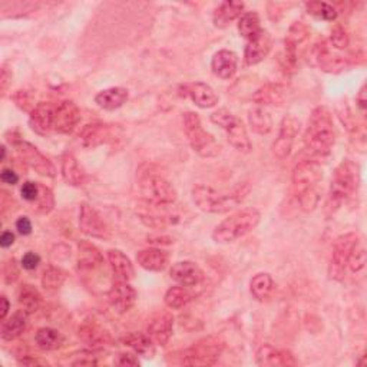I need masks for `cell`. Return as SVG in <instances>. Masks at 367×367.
Wrapping results in <instances>:
<instances>
[{"label": "cell", "instance_id": "9", "mask_svg": "<svg viewBox=\"0 0 367 367\" xmlns=\"http://www.w3.org/2000/svg\"><path fill=\"white\" fill-rule=\"evenodd\" d=\"M139 188L145 201L155 206H173L177 201V191L173 184L158 174H144L139 178Z\"/></svg>", "mask_w": 367, "mask_h": 367}, {"label": "cell", "instance_id": "23", "mask_svg": "<svg viewBox=\"0 0 367 367\" xmlns=\"http://www.w3.org/2000/svg\"><path fill=\"white\" fill-rule=\"evenodd\" d=\"M271 45H273L271 36L268 35V32L263 30L257 37L247 42L246 51H244V61H246L249 66L260 63L270 54Z\"/></svg>", "mask_w": 367, "mask_h": 367}, {"label": "cell", "instance_id": "60", "mask_svg": "<svg viewBox=\"0 0 367 367\" xmlns=\"http://www.w3.org/2000/svg\"><path fill=\"white\" fill-rule=\"evenodd\" d=\"M0 149H2V158H0V161H5L6 159V147L5 145H2V148H0Z\"/></svg>", "mask_w": 367, "mask_h": 367}, {"label": "cell", "instance_id": "25", "mask_svg": "<svg viewBox=\"0 0 367 367\" xmlns=\"http://www.w3.org/2000/svg\"><path fill=\"white\" fill-rule=\"evenodd\" d=\"M211 69L216 76L220 79L228 80L231 79L238 70V56L235 52L228 49L218 51L211 61Z\"/></svg>", "mask_w": 367, "mask_h": 367}, {"label": "cell", "instance_id": "51", "mask_svg": "<svg viewBox=\"0 0 367 367\" xmlns=\"http://www.w3.org/2000/svg\"><path fill=\"white\" fill-rule=\"evenodd\" d=\"M39 192H40V184L37 182H33V181H26L23 182L22 188H20V194H22V198L27 202H35L39 197Z\"/></svg>", "mask_w": 367, "mask_h": 367}, {"label": "cell", "instance_id": "19", "mask_svg": "<svg viewBox=\"0 0 367 367\" xmlns=\"http://www.w3.org/2000/svg\"><path fill=\"white\" fill-rule=\"evenodd\" d=\"M256 363L261 367H285L297 366L294 356L284 349H277L271 344H263L256 353Z\"/></svg>", "mask_w": 367, "mask_h": 367}, {"label": "cell", "instance_id": "18", "mask_svg": "<svg viewBox=\"0 0 367 367\" xmlns=\"http://www.w3.org/2000/svg\"><path fill=\"white\" fill-rule=\"evenodd\" d=\"M116 128L104 122H92L79 134V139L87 148H97L104 144L112 142L116 138Z\"/></svg>", "mask_w": 367, "mask_h": 367}, {"label": "cell", "instance_id": "54", "mask_svg": "<svg viewBox=\"0 0 367 367\" xmlns=\"http://www.w3.org/2000/svg\"><path fill=\"white\" fill-rule=\"evenodd\" d=\"M116 364L119 366H139V360L132 353H119L116 359Z\"/></svg>", "mask_w": 367, "mask_h": 367}, {"label": "cell", "instance_id": "31", "mask_svg": "<svg viewBox=\"0 0 367 367\" xmlns=\"http://www.w3.org/2000/svg\"><path fill=\"white\" fill-rule=\"evenodd\" d=\"M104 264L102 253L89 241L77 244V266L82 270H95Z\"/></svg>", "mask_w": 367, "mask_h": 367}, {"label": "cell", "instance_id": "47", "mask_svg": "<svg viewBox=\"0 0 367 367\" xmlns=\"http://www.w3.org/2000/svg\"><path fill=\"white\" fill-rule=\"evenodd\" d=\"M6 8H11V13L6 18H23L39 8V4L33 2H12V4H2Z\"/></svg>", "mask_w": 367, "mask_h": 367}, {"label": "cell", "instance_id": "7", "mask_svg": "<svg viewBox=\"0 0 367 367\" xmlns=\"http://www.w3.org/2000/svg\"><path fill=\"white\" fill-rule=\"evenodd\" d=\"M225 343L218 336L202 337L181 354V364L184 366H214L223 354Z\"/></svg>", "mask_w": 367, "mask_h": 367}, {"label": "cell", "instance_id": "53", "mask_svg": "<svg viewBox=\"0 0 367 367\" xmlns=\"http://www.w3.org/2000/svg\"><path fill=\"white\" fill-rule=\"evenodd\" d=\"M11 82H12V70L8 68V65H4L2 73H0V91H2V95L6 94Z\"/></svg>", "mask_w": 367, "mask_h": 367}, {"label": "cell", "instance_id": "26", "mask_svg": "<svg viewBox=\"0 0 367 367\" xmlns=\"http://www.w3.org/2000/svg\"><path fill=\"white\" fill-rule=\"evenodd\" d=\"M61 174L63 181L70 187H82L87 182V174L80 168L73 154L66 152L61 158Z\"/></svg>", "mask_w": 367, "mask_h": 367}, {"label": "cell", "instance_id": "16", "mask_svg": "<svg viewBox=\"0 0 367 367\" xmlns=\"http://www.w3.org/2000/svg\"><path fill=\"white\" fill-rule=\"evenodd\" d=\"M80 122V109L73 101H62L55 106L54 131L58 134H72Z\"/></svg>", "mask_w": 367, "mask_h": 367}, {"label": "cell", "instance_id": "11", "mask_svg": "<svg viewBox=\"0 0 367 367\" xmlns=\"http://www.w3.org/2000/svg\"><path fill=\"white\" fill-rule=\"evenodd\" d=\"M12 144L16 148L19 156L23 159V162H26V164L33 171H36L39 175L46 177V178L56 177L58 170L54 166V162L49 158H46L35 145H32L30 142L22 141V139H16Z\"/></svg>", "mask_w": 367, "mask_h": 367}, {"label": "cell", "instance_id": "37", "mask_svg": "<svg viewBox=\"0 0 367 367\" xmlns=\"http://www.w3.org/2000/svg\"><path fill=\"white\" fill-rule=\"evenodd\" d=\"M264 29L261 27V20L257 12H246L238 19V32L240 35L249 40L257 37Z\"/></svg>", "mask_w": 367, "mask_h": 367}, {"label": "cell", "instance_id": "1", "mask_svg": "<svg viewBox=\"0 0 367 367\" xmlns=\"http://www.w3.org/2000/svg\"><path fill=\"white\" fill-rule=\"evenodd\" d=\"M293 189L304 213H311L320 202V184L323 181V168L317 158L310 155L297 158L293 167Z\"/></svg>", "mask_w": 367, "mask_h": 367}, {"label": "cell", "instance_id": "48", "mask_svg": "<svg viewBox=\"0 0 367 367\" xmlns=\"http://www.w3.org/2000/svg\"><path fill=\"white\" fill-rule=\"evenodd\" d=\"M330 44L333 48H336L339 51H343L349 46L350 37H349L347 30L342 25H337L333 27L332 35H330Z\"/></svg>", "mask_w": 367, "mask_h": 367}, {"label": "cell", "instance_id": "14", "mask_svg": "<svg viewBox=\"0 0 367 367\" xmlns=\"http://www.w3.org/2000/svg\"><path fill=\"white\" fill-rule=\"evenodd\" d=\"M137 299V290L130 284V281L116 280L108 293L109 304L118 314L128 313L135 306Z\"/></svg>", "mask_w": 367, "mask_h": 367}, {"label": "cell", "instance_id": "39", "mask_svg": "<svg viewBox=\"0 0 367 367\" xmlns=\"http://www.w3.org/2000/svg\"><path fill=\"white\" fill-rule=\"evenodd\" d=\"M35 342H36L37 347H40L42 350H46V352H51V350H56V349L62 347L65 337L56 329L42 328V329H39L36 332Z\"/></svg>", "mask_w": 367, "mask_h": 367}, {"label": "cell", "instance_id": "27", "mask_svg": "<svg viewBox=\"0 0 367 367\" xmlns=\"http://www.w3.org/2000/svg\"><path fill=\"white\" fill-rule=\"evenodd\" d=\"M106 259L116 280L131 281L135 277V268L132 261L120 250H109L106 253Z\"/></svg>", "mask_w": 367, "mask_h": 367}, {"label": "cell", "instance_id": "55", "mask_svg": "<svg viewBox=\"0 0 367 367\" xmlns=\"http://www.w3.org/2000/svg\"><path fill=\"white\" fill-rule=\"evenodd\" d=\"M16 230L20 235H29L32 234V221L27 217H19L16 221Z\"/></svg>", "mask_w": 367, "mask_h": 367}, {"label": "cell", "instance_id": "43", "mask_svg": "<svg viewBox=\"0 0 367 367\" xmlns=\"http://www.w3.org/2000/svg\"><path fill=\"white\" fill-rule=\"evenodd\" d=\"M66 280V273L55 266L48 267L42 275V287L48 292L59 290Z\"/></svg>", "mask_w": 367, "mask_h": 367}, {"label": "cell", "instance_id": "56", "mask_svg": "<svg viewBox=\"0 0 367 367\" xmlns=\"http://www.w3.org/2000/svg\"><path fill=\"white\" fill-rule=\"evenodd\" d=\"M0 180L8 185H16L19 182V175L11 168H4L2 173H0Z\"/></svg>", "mask_w": 367, "mask_h": 367}, {"label": "cell", "instance_id": "5", "mask_svg": "<svg viewBox=\"0 0 367 367\" xmlns=\"http://www.w3.org/2000/svg\"><path fill=\"white\" fill-rule=\"evenodd\" d=\"M261 214L257 209H244L234 214H231L228 218L221 221L214 232L213 240L217 244H230L234 242L242 237L250 234L253 230L257 228L260 224Z\"/></svg>", "mask_w": 367, "mask_h": 367}, {"label": "cell", "instance_id": "36", "mask_svg": "<svg viewBox=\"0 0 367 367\" xmlns=\"http://www.w3.org/2000/svg\"><path fill=\"white\" fill-rule=\"evenodd\" d=\"M79 339L92 347L105 346L111 342L109 335L95 323H87L82 328H79Z\"/></svg>", "mask_w": 367, "mask_h": 367}, {"label": "cell", "instance_id": "22", "mask_svg": "<svg viewBox=\"0 0 367 367\" xmlns=\"http://www.w3.org/2000/svg\"><path fill=\"white\" fill-rule=\"evenodd\" d=\"M184 95L188 97L201 109H211L218 104V95L209 84L192 82L184 85Z\"/></svg>", "mask_w": 367, "mask_h": 367}, {"label": "cell", "instance_id": "8", "mask_svg": "<svg viewBox=\"0 0 367 367\" xmlns=\"http://www.w3.org/2000/svg\"><path fill=\"white\" fill-rule=\"evenodd\" d=\"M211 122L218 127H221L227 134V141L231 147L237 151L247 154L251 151V141L249 138L247 128L244 127L242 120L231 113L228 109L221 108L211 113Z\"/></svg>", "mask_w": 367, "mask_h": 367}, {"label": "cell", "instance_id": "21", "mask_svg": "<svg viewBox=\"0 0 367 367\" xmlns=\"http://www.w3.org/2000/svg\"><path fill=\"white\" fill-rule=\"evenodd\" d=\"M171 278L184 287H195L204 281V271L192 261H178L170 270Z\"/></svg>", "mask_w": 367, "mask_h": 367}, {"label": "cell", "instance_id": "42", "mask_svg": "<svg viewBox=\"0 0 367 367\" xmlns=\"http://www.w3.org/2000/svg\"><path fill=\"white\" fill-rule=\"evenodd\" d=\"M304 8L307 11L309 15L320 19V20H325V22H333L337 19V9L325 2H306Z\"/></svg>", "mask_w": 367, "mask_h": 367}, {"label": "cell", "instance_id": "20", "mask_svg": "<svg viewBox=\"0 0 367 367\" xmlns=\"http://www.w3.org/2000/svg\"><path fill=\"white\" fill-rule=\"evenodd\" d=\"M314 58L321 68V70L329 73H339L344 70L349 66V58H343L339 55H335L330 49V46L321 40L316 45L314 49Z\"/></svg>", "mask_w": 367, "mask_h": 367}, {"label": "cell", "instance_id": "33", "mask_svg": "<svg viewBox=\"0 0 367 367\" xmlns=\"http://www.w3.org/2000/svg\"><path fill=\"white\" fill-rule=\"evenodd\" d=\"M120 342L124 343V346L130 347L137 356H142V357H152L155 353V346H154V340L148 336V333H130L127 336H124L120 339Z\"/></svg>", "mask_w": 367, "mask_h": 367}, {"label": "cell", "instance_id": "44", "mask_svg": "<svg viewBox=\"0 0 367 367\" xmlns=\"http://www.w3.org/2000/svg\"><path fill=\"white\" fill-rule=\"evenodd\" d=\"M33 204V211L37 214H49L55 209V195L51 188L40 184L39 197Z\"/></svg>", "mask_w": 367, "mask_h": 367}, {"label": "cell", "instance_id": "30", "mask_svg": "<svg viewBox=\"0 0 367 367\" xmlns=\"http://www.w3.org/2000/svg\"><path fill=\"white\" fill-rule=\"evenodd\" d=\"M285 101V91L280 84H266L256 91L253 102L259 106H281Z\"/></svg>", "mask_w": 367, "mask_h": 367}, {"label": "cell", "instance_id": "24", "mask_svg": "<svg viewBox=\"0 0 367 367\" xmlns=\"http://www.w3.org/2000/svg\"><path fill=\"white\" fill-rule=\"evenodd\" d=\"M137 263L147 271L159 273V271H164L168 267L170 256L164 250L156 249V247H149V249H144V250L138 251Z\"/></svg>", "mask_w": 367, "mask_h": 367}, {"label": "cell", "instance_id": "29", "mask_svg": "<svg viewBox=\"0 0 367 367\" xmlns=\"http://www.w3.org/2000/svg\"><path fill=\"white\" fill-rule=\"evenodd\" d=\"M27 316L29 313H26L22 309L13 313L11 317L5 318L2 321V330H0V336H2V339L6 342H12L20 337L27 329Z\"/></svg>", "mask_w": 367, "mask_h": 367}, {"label": "cell", "instance_id": "40", "mask_svg": "<svg viewBox=\"0 0 367 367\" xmlns=\"http://www.w3.org/2000/svg\"><path fill=\"white\" fill-rule=\"evenodd\" d=\"M188 289L189 287H184V285H180V284L168 289L164 296V301H166L167 307H170L173 310H180V309H184L185 306H188L194 300V294Z\"/></svg>", "mask_w": 367, "mask_h": 367}, {"label": "cell", "instance_id": "57", "mask_svg": "<svg viewBox=\"0 0 367 367\" xmlns=\"http://www.w3.org/2000/svg\"><path fill=\"white\" fill-rule=\"evenodd\" d=\"M15 234L12 231H4L0 235V247L2 249H9L15 244Z\"/></svg>", "mask_w": 367, "mask_h": 367}, {"label": "cell", "instance_id": "10", "mask_svg": "<svg viewBox=\"0 0 367 367\" xmlns=\"http://www.w3.org/2000/svg\"><path fill=\"white\" fill-rule=\"evenodd\" d=\"M360 240L357 232H346L340 235L332 249L329 260V277L335 281H343L347 273V264L356 242Z\"/></svg>", "mask_w": 367, "mask_h": 367}, {"label": "cell", "instance_id": "32", "mask_svg": "<svg viewBox=\"0 0 367 367\" xmlns=\"http://www.w3.org/2000/svg\"><path fill=\"white\" fill-rule=\"evenodd\" d=\"M244 11V4L242 2H223L213 15V22L214 26L218 29H224L228 25H231V22L237 20L241 18Z\"/></svg>", "mask_w": 367, "mask_h": 367}, {"label": "cell", "instance_id": "3", "mask_svg": "<svg viewBox=\"0 0 367 367\" xmlns=\"http://www.w3.org/2000/svg\"><path fill=\"white\" fill-rule=\"evenodd\" d=\"M250 187L246 184H241L234 188L231 192L218 191L209 185H194L191 189V197L195 206L210 214H224L228 211L235 210L241 201L249 194Z\"/></svg>", "mask_w": 367, "mask_h": 367}, {"label": "cell", "instance_id": "28", "mask_svg": "<svg viewBox=\"0 0 367 367\" xmlns=\"http://www.w3.org/2000/svg\"><path fill=\"white\" fill-rule=\"evenodd\" d=\"M130 99V92L127 88L112 87L106 88L95 95V102L99 108L106 111H115L120 106H124Z\"/></svg>", "mask_w": 367, "mask_h": 367}, {"label": "cell", "instance_id": "35", "mask_svg": "<svg viewBox=\"0 0 367 367\" xmlns=\"http://www.w3.org/2000/svg\"><path fill=\"white\" fill-rule=\"evenodd\" d=\"M18 303L26 313L32 314L42 304V296L35 285L22 284L18 290Z\"/></svg>", "mask_w": 367, "mask_h": 367}, {"label": "cell", "instance_id": "59", "mask_svg": "<svg viewBox=\"0 0 367 367\" xmlns=\"http://www.w3.org/2000/svg\"><path fill=\"white\" fill-rule=\"evenodd\" d=\"M0 304H2V307H0V320L4 321L5 318H8V314L11 310V303L6 296H2L0 297Z\"/></svg>", "mask_w": 367, "mask_h": 367}, {"label": "cell", "instance_id": "38", "mask_svg": "<svg viewBox=\"0 0 367 367\" xmlns=\"http://www.w3.org/2000/svg\"><path fill=\"white\" fill-rule=\"evenodd\" d=\"M274 290V280L268 273H259L250 281V293L257 301L270 297Z\"/></svg>", "mask_w": 367, "mask_h": 367}, {"label": "cell", "instance_id": "41", "mask_svg": "<svg viewBox=\"0 0 367 367\" xmlns=\"http://www.w3.org/2000/svg\"><path fill=\"white\" fill-rule=\"evenodd\" d=\"M161 207L162 206H155V204H152L154 210H139L138 211L139 220L149 228L166 230L168 227V217L159 211Z\"/></svg>", "mask_w": 367, "mask_h": 367}, {"label": "cell", "instance_id": "17", "mask_svg": "<svg viewBox=\"0 0 367 367\" xmlns=\"http://www.w3.org/2000/svg\"><path fill=\"white\" fill-rule=\"evenodd\" d=\"M55 124V105L51 102H39L29 116V125L33 132L40 137H46L54 131Z\"/></svg>", "mask_w": 367, "mask_h": 367}, {"label": "cell", "instance_id": "52", "mask_svg": "<svg viewBox=\"0 0 367 367\" xmlns=\"http://www.w3.org/2000/svg\"><path fill=\"white\" fill-rule=\"evenodd\" d=\"M22 267L27 271H32V270H36L37 266L40 264V257L39 254L33 253V251H27L23 257H22V261H20Z\"/></svg>", "mask_w": 367, "mask_h": 367}, {"label": "cell", "instance_id": "50", "mask_svg": "<svg viewBox=\"0 0 367 367\" xmlns=\"http://www.w3.org/2000/svg\"><path fill=\"white\" fill-rule=\"evenodd\" d=\"M20 274V268L18 266L16 259H9L8 261H5L4 264V278L6 284H13Z\"/></svg>", "mask_w": 367, "mask_h": 367}, {"label": "cell", "instance_id": "6", "mask_svg": "<svg viewBox=\"0 0 367 367\" xmlns=\"http://www.w3.org/2000/svg\"><path fill=\"white\" fill-rule=\"evenodd\" d=\"M184 132L187 139L195 154L202 158H214L220 155L221 145L217 139L204 130L201 119L195 112H185L184 113Z\"/></svg>", "mask_w": 367, "mask_h": 367}, {"label": "cell", "instance_id": "58", "mask_svg": "<svg viewBox=\"0 0 367 367\" xmlns=\"http://www.w3.org/2000/svg\"><path fill=\"white\" fill-rule=\"evenodd\" d=\"M367 87H366V84L360 88V91H359V94H357V97H356V104H357V106H359V109L361 111V112H364L366 111V108H367Z\"/></svg>", "mask_w": 367, "mask_h": 367}, {"label": "cell", "instance_id": "13", "mask_svg": "<svg viewBox=\"0 0 367 367\" xmlns=\"http://www.w3.org/2000/svg\"><path fill=\"white\" fill-rule=\"evenodd\" d=\"M300 132V120L294 115H287L284 116L281 124H280V131L278 137L273 144V154L278 159L287 158L293 149V144L296 137Z\"/></svg>", "mask_w": 367, "mask_h": 367}, {"label": "cell", "instance_id": "12", "mask_svg": "<svg viewBox=\"0 0 367 367\" xmlns=\"http://www.w3.org/2000/svg\"><path fill=\"white\" fill-rule=\"evenodd\" d=\"M77 224L80 232H84L88 237L98 240H108L111 237V230L105 220L88 202L80 204Z\"/></svg>", "mask_w": 367, "mask_h": 367}, {"label": "cell", "instance_id": "2", "mask_svg": "<svg viewBox=\"0 0 367 367\" xmlns=\"http://www.w3.org/2000/svg\"><path fill=\"white\" fill-rule=\"evenodd\" d=\"M306 151L313 158L330 155L336 142V128L330 109L317 106L313 109L303 135Z\"/></svg>", "mask_w": 367, "mask_h": 367}, {"label": "cell", "instance_id": "49", "mask_svg": "<svg viewBox=\"0 0 367 367\" xmlns=\"http://www.w3.org/2000/svg\"><path fill=\"white\" fill-rule=\"evenodd\" d=\"M12 99H13V102L16 104V106L19 109H22L25 112H29V113L37 105V104H33V97L27 91H16L12 95Z\"/></svg>", "mask_w": 367, "mask_h": 367}, {"label": "cell", "instance_id": "46", "mask_svg": "<svg viewBox=\"0 0 367 367\" xmlns=\"http://www.w3.org/2000/svg\"><path fill=\"white\" fill-rule=\"evenodd\" d=\"M364 267H366V249H364L363 240L360 238V240L356 242V246L353 247V250H352L347 268H349L353 274H357V273L363 271Z\"/></svg>", "mask_w": 367, "mask_h": 367}, {"label": "cell", "instance_id": "45", "mask_svg": "<svg viewBox=\"0 0 367 367\" xmlns=\"http://www.w3.org/2000/svg\"><path fill=\"white\" fill-rule=\"evenodd\" d=\"M309 35H310V27L304 22H294L287 32V37H285L284 44L297 48L309 37Z\"/></svg>", "mask_w": 367, "mask_h": 367}, {"label": "cell", "instance_id": "15", "mask_svg": "<svg viewBox=\"0 0 367 367\" xmlns=\"http://www.w3.org/2000/svg\"><path fill=\"white\" fill-rule=\"evenodd\" d=\"M147 333L158 346H167L174 333V316L168 311L155 313L147 324Z\"/></svg>", "mask_w": 367, "mask_h": 367}, {"label": "cell", "instance_id": "34", "mask_svg": "<svg viewBox=\"0 0 367 367\" xmlns=\"http://www.w3.org/2000/svg\"><path fill=\"white\" fill-rule=\"evenodd\" d=\"M249 124L253 132L259 135H267L273 130V118L266 108L256 106L249 112Z\"/></svg>", "mask_w": 367, "mask_h": 367}, {"label": "cell", "instance_id": "4", "mask_svg": "<svg viewBox=\"0 0 367 367\" xmlns=\"http://www.w3.org/2000/svg\"><path fill=\"white\" fill-rule=\"evenodd\" d=\"M360 184V168L350 159H343L336 167L329 195H328V210L336 213L344 204L357 192Z\"/></svg>", "mask_w": 367, "mask_h": 367}]
</instances>
